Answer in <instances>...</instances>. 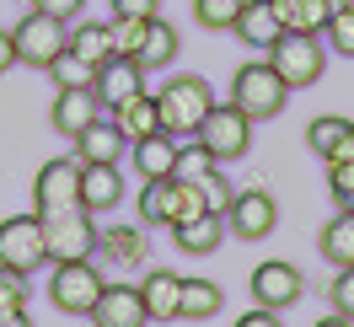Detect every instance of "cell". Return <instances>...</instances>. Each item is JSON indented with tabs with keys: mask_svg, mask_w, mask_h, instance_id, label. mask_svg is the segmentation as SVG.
Instances as JSON below:
<instances>
[{
	"mask_svg": "<svg viewBox=\"0 0 354 327\" xmlns=\"http://www.w3.org/2000/svg\"><path fill=\"white\" fill-rule=\"evenodd\" d=\"M156 108H161V129L172 140H183V134H199V124L215 108V91H209L204 75L177 70V75H167V86L156 91Z\"/></svg>",
	"mask_w": 354,
	"mask_h": 327,
	"instance_id": "cell-1",
	"label": "cell"
},
{
	"mask_svg": "<svg viewBox=\"0 0 354 327\" xmlns=\"http://www.w3.org/2000/svg\"><path fill=\"white\" fill-rule=\"evenodd\" d=\"M231 102H236L252 124H263V118H279V113H285L290 86L268 59H247V65L231 75Z\"/></svg>",
	"mask_w": 354,
	"mask_h": 327,
	"instance_id": "cell-2",
	"label": "cell"
},
{
	"mask_svg": "<svg viewBox=\"0 0 354 327\" xmlns=\"http://www.w3.org/2000/svg\"><path fill=\"white\" fill-rule=\"evenodd\" d=\"M268 65L285 75V86H317L322 81V70H328V44L317 38V32H279V44L263 54Z\"/></svg>",
	"mask_w": 354,
	"mask_h": 327,
	"instance_id": "cell-3",
	"label": "cell"
},
{
	"mask_svg": "<svg viewBox=\"0 0 354 327\" xmlns=\"http://www.w3.org/2000/svg\"><path fill=\"white\" fill-rule=\"evenodd\" d=\"M44 220V241H48V263H75L97 252V225L91 209H59V215H38Z\"/></svg>",
	"mask_w": 354,
	"mask_h": 327,
	"instance_id": "cell-4",
	"label": "cell"
},
{
	"mask_svg": "<svg viewBox=\"0 0 354 327\" xmlns=\"http://www.w3.org/2000/svg\"><path fill=\"white\" fill-rule=\"evenodd\" d=\"M102 274L91 268V258H75V263H54V279H48V301L59 306L65 317H91V306L102 295Z\"/></svg>",
	"mask_w": 354,
	"mask_h": 327,
	"instance_id": "cell-5",
	"label": "cell"
},
{
	"mask_svg": "<svg viewBox=\"0 0 354 327\" xmlns=\"http://www.w3.org/2000/svg\"><path fill=\"white\" fill-rule=\"evenodd\" d=\"M59 209H81V161L54 156L32 177V215H59Z\"/></svg>",
	"mask_w": 354,
	"mask_h": 327,
	"instance_id": "cell-6",
	"label": "cell"
},
{
	"mask_svg": "<svg viewBox=\"0 0 354 327\" xmlns=\"http://www.w3.org/2000/svg\"><path fill=\"white\" fill-rule=\"evenodd\" d=\"M194 140H204L221 167H225V161H242V156L252 151V118H247L236 102H221V108H209V118L199 124Z\"/></svg>",
	"mask_w": 354,
	"mask_h": 327,
	"instance_id": "cell-7",
	"label": "cell"
},
{
	"mask_svg": "<svg viewBox=\"0 0 354 327\" xmlns=\"http://www.w3.org/2000/svg\"><path fill=\"white\" fill-rule=\"evenodd\" d=\"M0 263H6V268H22V274L44 268V263H48L44 220H38V215H11V220H0Z\"/></svg>",
	"mask_w": 354,
	"mask_h": 327,
	"instance_id": "cell-8",
	"label": "cell"
},
{
	"mask_svg": "<svg viewBox=\"0 0 354 327\" xmlns=\"http://www.w3.org/2000/svg\"><path fill=\"white\" fill-rule=\"evenodd\" d=\"M11 32H17V59L32 65V70H48L59 54H65V38H70L65 22H54V17H44V11H27Z\"/></svg>",
	"mask_w": 354,
	"mask_h": 327,
	"instance_id": "cell-9",
	"label": "cell"
},
{
	"mask_svg": "<svg viewBox=\"0 0 354 327\" xmlns=\"http://www.w3.org/2000/svg\"><path fill=\"white\" fill-rule=\"evenodd\" d=\"M306 295V279H301V268L285 258H268L252 268V301L268 306V311H290V306Z\"/></svg>",
	"mask_w": 354,
	"mask_h": 327,
	"instance_id": "cell-10",
	"label": "cell"
},
{
	"mask_svg": "<svg viewBox=\"0 0 354 327\" xmlns=\"http://www.w3.org/2000/svg\"><path fill=\"white\" fill-rule=\"evenodd\" d=\"M225 225H231V236H242V241H263L279 225V204L263 188H242L231 198V209H225Z\"/></svg>",
	"mask_w": 354,
	"mask_h": 327,
	"instance_id": "cell-11",
	"label": "cell"
},
{
	"mask_svg": "<svg viewBox=\"0 0 354 327\" xmlns=\"http://www.w3.org/2000/svg\"><path fill=\"white\" fill-rule=\"evenodd\" d=\"M102 97L91 86H65L59 97H54V108H48V124H54V134H65V140H75V134H86L97 118H102Z\"/></svg>",
	"mask_w": 354,
	"mask_h": 327,
	"instance_id": "cell-12",
	"label": "cell"
},
{
	"mask_svg": "<svg viewBox=\"0 0 354 327\" xmlns=\"http://www.w3.org/2000/svg\"><path fill=\"white\" fill-rule=\"evenodd\" d=\"M91 322L97 327H145L151 311L140 301V284H102V295L91 306Z\"/></svg>",
	"mask_w": 354,
	"mask_h": 327,
	"instance_id": "cell-13",
	"label": "cell"
},
{
	"mask_svg": "<svg viewBox=\"0 0 354 327\" xmlns=\"http://www.w3.org/2000/svg\"><path fill=\"white\" fill-rule=\"evenodd\" d=\"M91 91L102 97V108H118V102H129L134 91H145V65L140 59H124V54H113L108 65H97V81H91Z\"/></svg>",
	"mask_w": 354,
	"mask_h": 327,
	"instance_id": "cell-14",
	"label": "cell"
},
{
	"mask_svg": "<svg viewBox=\"0 0 354 327\" xmlns=\"http://www.w3.org/2000/svg\"><path fill=\"white\" fill-rule=\"evenodd\" d=\"M118 204H124V172H118V161H91V167H81V209L108 215Z\"/></svg>",
	"mask_w": 354,
	"mask_h": 327,
	"instance_id": "cell-15",
	"label": "cell"
},
{
	"mask_svg": "<svg viewBox=\"0 0 354 327\" xmlns=\"http://www.w3.org/2000/svg\"><path fill=\"white\" fill-rule=\"evenodd\" d=\"M236 38H242L247 48H258V54H268V48L279 44V32H285V22H279V11H274V0H247L242 17H236V27H231Z\"/></svg>",
	"mask_w": 354,
	"mask_h": 327,
	"instance_id": "cell-16",
	"label": "cell"
},
{
	"mask_svg": "<svg viewBox=\"0 0 354 327\" xmlns=\"http://www.w3.org/2000/svg\"><path fill=\"white\" fill-rule=\"evenodd\" d=\"M70 145H75V161H81V167H91V161H124V156H129V134L118 129L113 118H97V124H91L86 134H75Z\"/></svg>",
	"mask_w": 354,
	"mask_h": 327,
	"instance_id": "cell-17",
	"label": "cell"
},
{
	"mask_svg": "<svg viewBox=\"0 0 354 327\" xmlns=\"http://www.w3.org/2000/svg\"><path fill=\"white\" fill-rule=\"evenodd\" d=\"M225 215H215V209H204V215H194V220H183V225H172V236H177V247L188 252V258H204V252H215L225 241Z\"/></svg>",
	"mask_w": 354,
	"mask_h": 327,
	"instance_id": "cell-18",
	"label": "cell"
},
{
	"mask_svg": "<svg viewBox=\"0 0 354 327\" xmlns=\"http://www.w3.org/2000/svg\"><path fill=\"white\" fill-rule=\"evenodd\" d=\"M134 172H140V183L172 177V172H177V140H172L167 129H161V134H145V140H134Z\"/></svg>",
	"mask_w": 354,
	"mask_h": 327,
	"instance_id": "cell-19",
	"label": "cell"
},
{
	"mask_svg": "<svg viewBox=\"0 0 354 327\" xmlns=\"http://www.w3.org/2000/svg\"><path fill=\"white\" fill-rule=\"evenodd\" d=\"M118 129L129 134V140H145V134H161V108H156L151 91H134L129 102H118V108L108 113Z\"/></svg>",
	"mask_w": 354,
	"mask_h": 327,
	"instance_id": "cell-20",
	"label": "cell"
},
{
	"mask_svg": "<svg viewBox=\"0 0 354 327\" xmlns=\"http://www.w3.org/2000/svg\"><path fill=\"white\" fill-rule=\"evenodd\" d=\"M221 306H225V290L215 279H183V290H177V317L183 322H204Z\"/></svg>",
	"mask_w": 354,
	"mask_h": 327,
	"instance_id": "cell-21",
	"label": "cell"
},
{
	"mask_svg": "<svg viewBox=\"0 0 354 327\" xmlns=\"http://www.w3.org/2000/svg\"><path fill=\"white\" fill-rule=\"evenodd\" d=\"M177 290H183V279H177V274H167V268L145 274L140 301H145V311H151V322H177Z\"/></svg>",
	"mask_w": 354,
	"mask_h": 327,
	"instance_id": "cell-22",
	"label": "cell"
},
{
	"mask_svg": "<svg viewBox=\"0 0 354 327\" xmlns=\"http://www.w3.org/2000/svg\"><path fill=\"white\" fill-rule=\"evenodd\" d=\"M317 247H322V258H328L333 268H354V209H338V215L322 225Z\"/></svg>",
	"mask_w": 354,
	"mask_h": 327,
	"instance_id": "cell-23",
	"label": "cell"
},
{
	"mask_svg": "<svg viewBox=\"0 0 354 327\" xmlns=\"http://www.w3.org/2000/svg\"><path fill=\"white\" fill-rule=\"evenodd\" d=\"M274 11H279V22H285V32H328V17L333 6L328 0H274Z\"/></svg>",
	"mask_w": 354,
	"mask_h": 327,
	"instance_id": "cell-24",
	"label": "cell"
},
{
	"mask_svg": "<svg viewBox=\"0 0 354 327\" xmlns=\"http://www.w3.org/2000/svg\"><path fill=\"white\" fill-rule=\"evenodd\" d=\"M65 48H70V54H81L86 65H108V59H113V22H86V27H70Z\"/></svg>",
	"mask_w": 354,
	"mask_h": 327,
	"instance_id": "cell-25",
	"label": "cell"
},
{
	"mask_svg": "<svg viewBox=\"0 0 354 327\" xmlns=\"http://www.w3.org/2000/svg\"><path fill=\"white\" fill-rule=\"evenodd\" d=\"M172 59H177V27L161 22V17H151V22H145V44H140V65L167 70Z\"/></svg>",
	"mask_w": 354,
	"mask_h": 327,
	"instance_id": "cell-26",
	"label": "cell"
},
{
	"mask_svg": "<svg viewBox=\"0 0 354 327\" xmlns=\"http://www.w3.org/2000/svg\"><path fill=\"white\" fill-rule=\"evenodd\" d=\"M344 134H349V118H344V113H317V118L306 124V145H311V156H322V161H328V156L338 151V140H344Z\"/></svg>",
	"mask_w": 354,
	"mask_h": 327,
	"instance_id": "cell-27",
	"label": "cell"
},
{
	"mask_svg": "<svg viewBox=\"0 0 354 327\" xmlns=\"http://www.w3.org/2000/svg\"><path fill=\"white\" fill-rule=\"evenodd\" d=\"M97 247H102L108 258H118V263H140L145 258V231H140V225H113V231L97 236Z\"/></svg>",
	"mask_w": 354,
	"mask_h": 327,
	"instance_id": "cell-28",
	"label": "cell"
},
{
	"mask_svg": "<svg viewBox=\"0 0 354 327\" xmlns=\"http://www.w3.org/2000/svg\"><path fill=\"white\" fill-rule=\"evenodd\" d=\"M215 167H221V161L209 156V145H204V140H188V145H177V172L172 177H183V183H204Z\"/></svg>",
	"mask_w": 354,
	"mask_h": 327,
	"instance_id": "cell-29",
	"label": "cell"
},
{
	"mask_svg": "<svg viewBox=\"0 0 354 327\" xmlns=\"http://www.w3.org/2000/svg\"><path fill=\"white\" fill-rule=\"evenodd\" d=\"M247 0H194V22L209 27V32H231L236 17H242Z\"/></svg>",
	"mask_w": 354,
	"mask_h": 327,
	"instance_id": "cell-30",
	"label": "cell"
},
{
	"mask_svg": "<svg viewBox=\"0 0 354 327\" xmlns=\"http://www.w3.org/2000/svg\"><path fill=\"white\" fill-rule=\"evenodd\" d=\"M209 204H204V188L199 183H183V177H172V209H167V225H183V220L204 215Z\"/></svg>",
	"mask_w": 354,
	"mask_h": 327,
	"instance_id": "cell-31",
	"label": "cell"
},
{
	"mask_svg": "<svg viewBox=\"0 0 354 327\" xmlns=\"http://www.w3.org/2000/svg\"><path fill=\"white\" fill-rule=\"evenodd\" d=\"M167 209H172V177H156L140 188V220L145 225H167Z\"/></svg>",
	"mask_w": 354,
	"mask_h": 327,
	"instance_id": "cell-32",
	"label": "cell"
},
{
	"mask_svg": "<svg viewBox=\"0 0 354 327\" xmlns=\"http://www.w3.org/2000/svg\"><path fill=\"white\" fill-rule=\"evenodd\" d=\"M48 81H54L59 91H65V86H91V81H97V65H86L81 54H70V48H65V54L48 65Z\"/></svg>",
	"mask_w": 354,
	"mask_h": 327,
	"instance_id": "cell-33",
	"label": "cell"
},
{
	"mask_svg": "<svg viewBox=\"0 0 354 327\" xmlns=\"http://www.w3.org/2000/svg\"><path fill=\"white\" fill-rule=\"evenodd\" d=\"M322 38H328L333 54L354 59V6H349V11H333V17H328V32H322Z\"/></svg>",
	"mask_w": 354,
	"mask_h": 327,
	"instance_id": "cell-34",
	"label": "cell"
},
{
	"mask_svg": "<svg viewBox=\"0 0 354 327\" xmlns=\"http://www.w3.org/2000/svg\"><path fill=\"white\" fill-rule=\"evenodd\" d=\"M0 311H27V274L0 263Z\"/></svg>",
	"mask_w": 354,
	"mask_h": 327,
	"instance_id": "cell-35",
	"label": "cell"
},
{
	"mask_svg": "<svg viewBox=\"0 0 354 327\" xmlns=\"http://www.w3.org/2000/svg\"><path fill=\"white\" fill-rule=\"evenodd\" d=\"M140 44H145V22L113 17V54H124V59H140Z\"/></svg>",
	"mask_w": 354,
	"mask_h": 327,
	"instance_id": "cell-36",
	"label": "cell"
},
{
	"mask_svg": "<svg viewBox=\"0 0 354 327\" xmlns=\"http://www.w3.org/2000/svg\"><path fill=\"white\" fill-rule=\"evenodd\" d=\"M328 301H333V311H338V317H354V268H333Z\"/></svg>",
	"mask_w": 354,
	"mask_h": 327,
	"instance_id": "cell-37",
	"label": "cell"
},
{
	"mask_svg": "<svg viewBox=\"0 0 354 327\" xmlns=\"http://www.w3.org/2000/svg\"><path fill=\"white\" fill-rule=\"evenodd\" d=\"M199 188H204V204H209V209H215V215H225V209H231V198H236V188H231V183H225V172H221V167H215V172L204 177Z\"/></svg>",
	"mask_w": 354,
	"mask_h": 327,
	"instance_id": "cell-38",
	"label": "cell"
},
{
	"mask_svg": "<svg viewBox=\"0 0 354 327\" xmlns=\"http://www.w3.org/2000/svg\"><path fill=\"white\" fill-rule=\"evenodd\" d=\"M328 188H333V198L349 209V198H354V161H328Z\"/></svg>",
	"mask_w": 354,
	"mask_h": 327,
	"instance_id": "cell-39",
	"label": "cell"
},
{
	"mask_svg": "<svg viewBox=\"0 0 354 327\" xmlns=\"http://www.w3.org/2000/svg\"><path fill=\"white\" fill-rule=\"evenodd\" d=\"M113 17H129V22H151V17H161V0H108Z\"/></svg>",
	"mask_w": 354,
	"mask_h": 327,
	"instance_id": "cell-40",
	"label": "cell"
},
{
	"mask_svg": "<svg viewBox=\"0 0 354 327\" xmlns=\"http://www.w3.org/2000/svg\"><path fill=\"white\" fill-rule=\"evenodd\" d=\"M32 11H44L54 22H75V17L86 11V0H32Z\"/></svg>",
	"mask_w": 354,
	"mask_h": 327,
	"instance_id": "cell-41",
	"label": "cell"
},
{
	"mask_svg": "<svg viewBox=\"0 0 354 327\" xmlns=\"http://www.w3.org/2000/svg\"><path fill=\"white\" fill-rule=\"evenodd\" d=\"M11 65H22V59H17V32H11V27H0V75H6Z\"/></svg>",
	"mask_w": 354,
	"mask_h": 327,
	"instance_id": "cell-42",
	"label": "cell"
},
{
	"mask_svg": "<svg viewBox=\"0 0 354 327\" xmlns=\"http://www.w3.org/2000/svg\"><path fill=\"white\" fill-rule=\"evenodd\" d=\"M236 327H279V311H268V306H252V311H247Z\"/></svg>",
	"mask_w": 354,
	"mask_h": 327,
	"instance_id": "cell-43",
	"label": "cell"
},
{
	"mask_svg": "<svg viewBox=\"0 0 354 327\" xmlns=\"http://www.w3.org/2000/svg\"><path fill=\"white\" fill-rule=\"evenodd\" d=\"M328 161H354V124H349V134H344V140H338V151H333Z\"/></svg>",
	"mask_w": 354,
	"mask_h": 327,
	"instance_id": "cell-44",
	"label": "cell"
},
{
	"mask_svg": "<svg viewBox=\"0 0 354 327\" xmlns=\"http://www.w3.org/2000/svg\"><path fill=\"white\" fill-rule=\"evenodd\" d=\"M0 327H32V322H27V311H0Z\"/></svg>",
	"mask_w": 354,
	"mask_h": 327,
	"instance_id": "cell-45",
	"label": "cell"
},
{
	"mask_svg": "<svg viewBox=\"0 0 354 327\" xmlns=\"http://www.w3.org/2000/svg\"><path fill=\"white\" fill-rule=\"evenodd\" d=\"M311 327H354V317H338V311H328L322 322H311Z\"/></svg>",
	"mask_w": 354,
	"mask_h": 327,
	"instance_id": "cell-46",
	"label": "cell"
},
{
	"mask_svg": "<svg viewBox=\"0 0 354 327\" xmlns=\"http://www.w3.org/2000/svg\"><path fill=\"white\" fill-rule=\"evenodd\" d=\"M328 6H333V11H349V6H354V0H328Z\"/></svg>",
	"mask_w": 354,
	"mask_h": 327,
	"instance_id": "cell-47",
	"label": "cell"
},
{
	"mask_svg": "<svg viewBox=\"0 0 354 327\" xmlns=\"http://www.w3.org/2000/svg\"><path fill=\"white\" fill-rule=\"evenodd\" d=\"M349 209H354V198H349Z\"/></svg>",
	"mask_w": 354,
	"mask_h": 327,
	"instance_id": "cell-48",
	"label": "cell"
},
{
	"mask_svg": "<svg viewBox=\"0 0 354 327\" xmlns=\"http://www.w3.org/2000/svg\"><path fill=\"white\" fill-rule=\"evenodd\" d=\"M91 327H97V322H91Z\"/></svg>",
	"mask_w": 354,
	"mask_h": 327,
	"instance_id": "cell-49",
	"label": "cell"
}]
</instances>
